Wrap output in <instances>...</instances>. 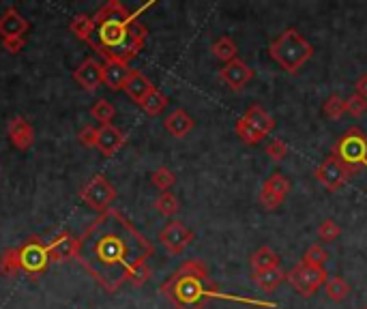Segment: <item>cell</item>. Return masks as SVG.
<instances>
[{
    "instance_id": "1",
    "label": "cell",
    "mask_w": 367,
    "mask_h": 309,
    "mask_svg": "<svg viewBox=\"0 0 367 309\" xmlns=\"http://www.w3.org/2000/svg\"><path fill=\"white\" fill-rule=\"evenodd\" d=\"M152 253V243L119 209L110 206L78 238L76 260L103 290L114 294L129 284L133 269L148 262Z\"/></svg>"
},
{
    "instance_id": "2",
    "label": "cell",
    "mask_w": 367,
    "mask_h": 309,
    "mask_svg": "<svg viewBox=\"0 0 367 309\" xmlns=\"http://www.w3.org/2000/svg\"><path fill=\"white\" fill-rule=\"evenodd\" d=\"M95 30L90 37L92 49L106 61H119L129 65L144 47L146 41V26L138 22V16L127 11L119 0H110L103 5L95 18Z\"/></svg>"
},
{
    "instance_id": "3",
    "label": "cell",
    "mask_w": 367,
    "mask_h": 309,
    "mask_svg": "<svg viewBox=\"0 0 367 309\" xmlns=\"http://www.w3.org/2000/svg\"><path fill=\"white\" fill-rule=\"evenodd\" d=\"M160 292L176 307V309H204L211 301H234V303H245V305H255V307H269L275 309L277 303L273 301H260V298H249V296H236V294H226L219 290V286L213 281L211 273H208L206 262L191 258V260L183 262L160 288Z\"/></svg>"
},
{
    "instance_id": "4",
    "label": "cell",
    "mask_w": 367,
    "mask_h": 309,
    "mask_svg": "<svg viewBox=\"0 0 367 309\" xmlns=\"http://www.w3.org/2000/svg\"><path fill=\"white\" fill-rule=\"evenodd\" d=\"M269 56L286 73H299V69L313 56V47L296 28H286L277 39L271 41Z\"/></svg>"
},
{
    "instance_id": "5",
    "label": "cell",
    "mask_w": 367,
    "mask_h": 309,
    "mask_svg": "<svg viewBox=\"0 0 367 309\" xmlns=\"http://www.w3.org/2000/svg\"><path fill=\"white\" fill-rule=\"evenodd\" d=\"M333 157H337L352 174L359 170H367V135L359 127H350L331 150Z\"/></svg>"
},
{
    "instance_id": "6",
    "label": "cell",
    "mask_w": 367,
    "mask_h": 309,
    "mask_svg": "<svg viewBox=\"0 0 367 309\" xmlns=\"http://www.w3.org/2000/svg\"><path fill=\"white\" fill-rule=\"evenodd\" d=\"M286 279L301 296H311L318 288H325L329 273L323 267H309L305 262H299L290 273H286Z\"/></svg>"
},
{
    "instance_id": "7",
    "label": "cell",
    "mask_w": 367,
    "mask_h": 309,
    "mask_svg": "<svg viewBox=\"0 0 367 309\" xmlns=\"http://www.w3.org/2000/svg\"><path fill=\"white\" fill-rule=\"evenodd\" d=\"M20 251V267H22V273L30 275L32 279H37L49 265V255H47V245L32 236L28 238L24 245L18 247Z\"/></svg>"
},
{
    "instance_id": "8",
    "label": "cell",
    "mask_w": 367,
    "mask_h": 309,
    "mask_svg": "<svg viewBox=\"0 0 367 309\" xmlns=\"http://www.w3.org/2000/svg\"><path fill=\"white\" fill-rule=\"evenodd\" d=\"M80 198L84 200L86 206H90L92 211L103 213V211H108V209H110V204L114 202V198H116V189L112 187V183H110L106 176H101V174H99V176H92V178L84 185Z\"/></svg>"
},
{
    "instance_id": "9",
    "label": "cell",
    "mask_w": 367,
    "mask_h": 309,
    "mask_svg": "<svg viewBox=\"0 0 367 309\" xmlns=\"http://www.w3.org/2000/svg\"><path fill=\"white\" fill-rule=\"evenodd\" d=\"M313 176H316V181L320 185H325L329 191H337L339 187H344L354 174L337 159L333 157V154H329V157L316 168V172H313Z\"/></svg>"
},
{
    "instance_id": "10",
    "label": "cell",
    "mask_w": 367,
    "mask_h": 309,
    "mask_svg": "<svg viewBox=\"0 0 367 309\" xmlns=\"http://www.w3.org/2000/svg\"><path fill=\"white\" fill-rule=\"evenodd\" d=\"M160 241L170 255H181L195 241V234L183 222H170L160 232Z\"/></svg>"
},
{
    "instance_id": "11",
    "label": "cell",
    "mask_w": 367,
    "mask_h": 309,
    "mask_svg": "<svg viewBox=\"0 0 367 309\" xmlns=\"http://www.w3.org/2000/svg\"><path fill=\"white\" fill-rule=\"evenodd\" d=\"M251 78H253V69H251L247 63L239 61V59L232 61V63H228V65H224V67L219 69V80H222L230 90H234V92L243 90Z\"/></svg>"
},
{
    "instance_id": "12",
    "label": "cell",
    "mask_w": 367,
    "mask_h": 309,
    "mask_svg": "<svg viewBox=\"0 0 367 309\" xmlns=\"http://www.w3.org/2000/svg\"><path fill=\"white\" fill-rule=\"evenodd\" d=\"M47 255H49V262L54 265H63L71 258L78 255V238L69 232H61L54 241L47 243Z\"/></svg>"
},
{
    "instance_id": "13",
    "label": "cell",
    "mask_w": 367,
    "mask_h": 309,
    "mask_svg": "<svg viewBox=\"0 0 367 309\" xmlns=\"http://www.w3.org/2000/svg\"><path fill=\"white\" fill-rule=\"evenodd\" d=\"M73 80L78 82V86H82L86 92H95L101 84H103V65L95 59H86L76 71H73Z\"/></svg>"
},
{
    "instance_id": "14",
    "label": "cell",
    "mask_w": 367,
    "mask_h": 309,
    "mask_svg": "<svg viewBox=\"0 0 367 309\" xmlns=\"http://www.w3.org/2000/svg\"><path fill=\"white\" fill-rule=\"evenodd\" d=\"M28 32V22L26 18L16 9L9 7L3 16H0V39H22Z\"/></svg>"
},
{
    "instance_id": "15",
    "label": "cell",
    "mask_w": 367,
    "mask_h": 309,
    "mask_svg": "<svg viewBox=\"0 0 367 309\" xmlns=\"http://www.w3.org/2000/svg\"><path fill=\"white\" fill-rule=\"evenodd\" d=\"M127 138L125 133L114 127V125H103L99 127V140H97V150L101 154H106V157H112V154H116L123 146H125Z\"/></svg>"
},
{
    "instance_id": "16",
    "label": "cell",
    "mask_w": 367,
    "mask_h": 309,
    "mask_svg": "<svg viewBox=\"0 0 367 309\" xmlns=\"http://www.w3.org/2000/svg\"><path fill=\"white\" fill-rule=\"evenodd\" d=\"M7 133H9L11 144H13L18 150H28V148L35 144V129H32V125H30L26 119H22V116L11 119Z\"/></svg>"
},
{
    "instance_id": "17",
    "label": "cell",
    "mask_w": 367,
    "mask_h": 309,
    "mask_svg": "<svg viewBox=\"0 0 367 309\" xmlns=\"http://www.w3.org/2000/svg\"><path fill=\"white\" fill-rule=\"evenodd\" d=\"M131 71L133 69H129V65H125V63L106 61L103 63V86H108L110 90H123Z\"/></svg>"
},
{
    "instance_id": "18",
    "label": "cell",
    "mask_w": 367,
    "mask_h": 309,
    "mask_svg": "<svg viewBox=\"0 0 367 309\" xmlns=\"http://www.w3.org/2000/svg\"><path fill=\"white\" fill-rule=\"evenodd\" d=\"M155 86L150 84V80L144 75V73H140V71H131V75H129V80H127V84H125V92H127V97L131 99V101H136L138 106L144 101V97L152 90Z\"/></svg>"
},
{
    "instance_id": "19",
    "label": "cell",
    "mask_w": 367,
    "mask_h": 309,
    "mask_svg": "<svg viewBox=\"0 0 367 309\" xmlns=\"http://www.w3.org/2000/svg\"><path fill=\"white\" fill-rule=\"evenodd\" d=\"M249 265H251V275L253 273H262V271H269L279 267V255L271 249V247H260L251 253L249 258Z\"/></svg>"
},
{
    "instance_id": "20",
    "label": "cell",
    "mask_w": 367,
    "mask_h": 309,
    "mask_svg": "<svg viewBox=\"0 0 367 309\" xmlns=\"http://www.w3.org/2000/svg\"><path fill=\"white\" fill-rule=\"evenodd\" d=\"M164 127L170 135L174 138H185L191 129H193V119L185 112V110H174L166 121H164Z\"/></svg>"
},
{
    "instance_id": "21",
    "label": "cell",
    "mask_w": 367,
    "mask_h": 309,
    "mask_svg": "<svg viewBox=\"0 0 367 309\" xmlns=\"http://www.w3.org/2000/svg\"><path fill=\"white\" fill-rule=\"evenodd\" d=\"M251 279L255 281V286H258L262 292H271V290H275V288L286 279V273L282 271V267H275V269L262 271V273H253Z\"/></svg>"
},
{
    "instance_id": "22",
    "label": "cell",
    "mask_w": 367,
    "mask_h": 309,
    "mask_svg": "<svg viewBox=\"0 0 367 309\" xmlns=\"http://www.w3.org/2000/svg\"><path fill=\"white\" fill-rule=\"evenodd\" d=\"M234 131H236V135L241 138V142H245L247 146H255V144H260L262 140L267 138V133H265V131H260V129H258L253 123H249L245 116L236 121Z\"/></svg>"
},
{
    "instance_id": "23",
    "label": "cell",
    "mask_w": 367,
    "mask_h": 309,
    "mask_svg": "<svg viewBox=\"0 0 367 309\" xmlns=\"http://www.w3.org/2000/svg\"><path fill=\"white\" fill-rule=\"evenodd\" d=\"M211 52H213V56H215L217 61H222V63H226V65H228V63L236 61L239 47H236L234 39H230V37H219V39H215V41H213Z\"/></svg>"
},
{
    "instance_id": "24",
    "label": "cell",
    "mask_w": 367,
    "mask_h": 309,
    "mask_svg": "<svg viewBox=\"0 0 367 309\" xmlns=\"http://www.w3.org/2000/svg\"><path fill=\"white\" fill-rule=\"evenodd\" d=\"M140 108L148 114V116H160L166 108H168V97L160 90V88H152L144 101L140 103Z\"/></svg>"
},
{
    "instance_id": "25",
    "label": "cell",
    "mask_w": 367,
    "mask_h": 309,
    "mask_svg": "<svg viewBox=\"0 0 367 309\" xmlns=\"http://www.w3.org/2000/svg\"><path fill=\"white\" fill-rule=\"evenodd\" d=\"M0 273L5 277H16L18 273H22L18 247H7L3 253H0Z\"/></svg>"
},
{
    "instance_id": "26",
    "label": "cell",
    "mask_w": 367,
    "mask_h": 309,
    "mask_svg": "<svg viewBox=\"0 0 367 309\" xmlns=\"http://www.w3.org/2000/svg\"><path fill=\"white\" fill-rule=\"evenodd\" d=\"M245 119H247L249 123H253L260 131H265L267 135L275 129L273 116H271L265 108H260V106H251V108L245 112Z\"/></svg>"
},
{
    "instance_id": "27",
    "label": "cell",
    "mask_w": 367,
    "mask_h": 309,
    "mask_svg": "<svg viewBox=\"0 0 367 309\" xmlns=\"http://www.w3.org/2000/svg\"><path fill=\"white\" fill-rule=\"evenodd\" d=\"M155 209L160 211L164 217H174V215L181 211V204H179V198H176L172 191H164V193L157 195Z\"/></svg>"
},
{
    "instance_id": "28",
    "label": "cell",
    "mask_w": 367,
    "mask_h": 309,
    "mask_svg": "<svg viewBox=\"0 0 367 309\" xmlns=\"http://www.w3.org/2000/svg\"><path fill=\"white\" fill-rule=\"evenodd\" d=\"M114 114H116V110H114V106L108 101V99H99V101H95V106L90 108V116L103 127V125H112V119H114Z\"/></svg>"
},
{
    "instance_id": "29",
    "label": "cell",
    "mask_w": 367,
    "mask_h": 309,
    "mask_svg": "<svg viewBox=\"0 0 367 309\" xmlns=\"http://www.w3.org/2000/svg\"><path fill=\"white\" fill-rule=\"evenodd\" d=\"M325 292L329 296V301L333 303H342L348 294H350V286L344 277H329L325 284Z\"/></svg>"
},
{
    "instance_id": "30",
    "label": "cell",
    "mask_w": 367,
    "mask_h": 309,
    "mask_svg": "<svg viewBox=\"0 0 367 309\" xmlns=\"http://www.w3.org/2000/svg\"><path fill=\"white\" fill-rule=\"evenodd\" d=\"M69 28H71V32L78 37V39H82V41H90V37H92V30H95V22H92V18L90 16H76L73 20H71V24H69Z\"/></svg>"
},
{
    "instance_id": "31",
    "label": "cell",
    "mask_w": 367,
    "mask_h": 309,
    "mask_svg": "<svg viewBox=\"0 0 367 309\" xmlns=\"http://www.w3.org/2000/svg\"><path fill=\"white\" fill-rule=\"evenodd\" d=\"M301 262H305L309 267H323L325 269V265L329 262V253L320 245H309L307 251L303 253V260Z\"/></svg>"
},
{
    "instance_id": "32",
    "label": "cell",
    "mask_w": 367,
    "mask_h": 309,
    "mask_svg": "<svg viewBox=\"0 0 367 309\" xmlns=\"http://www.w3.org/2000/svg\"><path fill=\"white\" fill-rule=\"evenodd\" d=\"M323 112H325L327 119H331V121H339V119L346 114V99H342L339 95H331V97L325 101Z\"/></svg>"
},
{
    "instance_id": "33",
    "label": "cell",
    "mask_w": 367,
    "mask_h": 309,
    "mask_svg": "<svg viewBox=\"0 0 367 309\" xmlns=\"http://www.w3.org/2000/svg\"><path fill=\"white\" fill-rule=\"evenodd\" d=\"M150 183H152L157 189H162V193H164V191H168V189L176 183V176H174V172H172L170 168L162 166V168H157V170L150 174Z\"/></svg>"
},
{
    "instance_id": "34",
    "label": "cell",
    "mask_w": 367,
    "mask_h": 309,
    "mask_svg": "<svg viewBox=\"0 0 367 309\" xmlns=\"http://www.w3.org/2000/svg\"><path fill=\"white\" fill-rule=\"evenodd\" d=\"M339 234H342V228H339V224L333 222V219H325V222L318 226V238L325 241V243H333V241H337Z\"/></svg>"
},
{
    "instance_id": "35",
    "label": "cell",
    "mask_w": 367,
    "mask_h": 309,
    "mask_svg": "<svg viewBox=\"0 0 367 309\" xmlns=\"http://www.w3.org/2000/svg\"><path fill=\"white\" fill-rule=\"evenodd\" d=\"M346 112L348 114H352V116H356V119H361L365 112H367V99L365 97H361V95H350L348 99H346Z\"/></svg>"
},
{
    "instance_id": "36",
    "label": "cell",
    "mask_w": 367,
    "mask_h": 309,
    "mask_svg": "<svg viewBox=\"0 0 367 309\" xmlns=\"http://www.w3.org/2000/svg\"><path fill=\"white\" fill-rule=\"evenodd\" d=\"M267 154H269V157H271L275 164H279V162L286 159V154H288V144H286L284 140L275 138L273 142H269V146H267Z\"/></svg>"
},
{
    "instance_id": "37",
    "label": "cell",
    "mask_w": 367,
    "mask_h": 309,
    "mask_svg": "<svg viewBox=\"0 0 367 309\" xmlns=\"http://www.w3.org/2000/svg\"><path fill=\"white\" fill-rule=\"evenodd\" d=\"M150 275H152V271H150L148 262H142V265H138V267L133 269V273H131V277H129V284L136 286V288H140V286H144V284L150 279Z\"/></svg>"
},
{
    "instance_id": "38",
    "label": "cell",
    "mask_w": 367,
    "mask_h": 309,
    "mask_svg": "<svg viewBox=\"0 0 367 309\" xmlns=\"http://www.w3.org/2000/svg\"><path fill=\"white\" fill-rule=\"evenodd\" d=\"M78 140L82 146H88V148H97V140H99V129L92 127V125H86L80 133H78Z\"/></svg>"
},
{
    "instance_id": "39",
    "label": "cell",
    "mask_w": 367,
    "mask_h": 309,
    "mask_svg": "<svg viewBox=\"0 0 367 309\" xmlns=\"http://www.w3.org/2000/svg\"><path fill=\"white\" fill-rule=\"evenodd\" d=\"M3 47L9 52V54H20V52L26 47V37H22V39H7V41H3Z\"/></svg>"
},
{
    "instance_id": "40",
    "label": "cell",
    "mask_w": 367,
    "mask_h": 309,
    "mask_svg": "<svg viewBox=\"0 0 367 309\" xmlns=\"http://www.w3.org/2000/svg\"><path fill=\"white\" fill-rule=\"evenodd\" d=\"M354 90H356V95H361V97L367 99V73H363V75L354 82Z\"/></svg>"
},
{
    "instance_id": "41",
    "label": "cell",
    "mask_w": 367,
    "mask_h": 309,
    "mask_svg": "<svg viewBox=\"0 0 367 309\" xmlns=\"http://www.w3.org/2000/svg\"><path fill=\"white\" fill-rule=\"evenodd\" d=\"M363 309H367V305H363Z\"/></svg>"
}]
</instances>
